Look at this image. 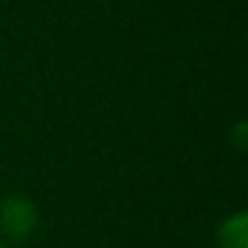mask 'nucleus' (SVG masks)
<instances>
[{
  "instance_id": "7ed1b4c3",
  "label": "nucleus",
  "mask_w": 248,
  "mask_h": 248,
  "mask_svg": "<svg viewBox=\"0 0 248 248\" xmlns=\"http://www.w3.org/2000/svg\"><path fill=\"white\" fill-rule=\"evenodd\" d=\"M0 248H8V243H6V240H3V237H0Z\"/></svg>"
},
{
  "instance_id": "f03ea898",
  "label": "nucleus",
  "mask_w": 248,
  "mask_h": 248,
  "mask_svg": "<svg viewBox=\"0 0 248 248\" xmlns=\"http://www.w3.org/2000/svg\"><path fill=\"white\" fill-rule=\"evenodd\" d=\"M216 243L219 248H248V214L235 211L227 219H221L216 230Z\"/></svg>"
},
{
  "instance_id": "f257e3e1",
  "label": "nucleus",
  "mask_w": 248,
  "mask_h": 248,
  "mask_svg": "<svg viewBox=\"0 0 248 248\" xmlns=\"http://www.w3.org/2000/svg\"><path fill=\"white\" fill-rule=\"evenodd\" d=\"M38 230V205L22 192L0 198V235L6 243H27Z\"/></svg>"
}]
</instances>
